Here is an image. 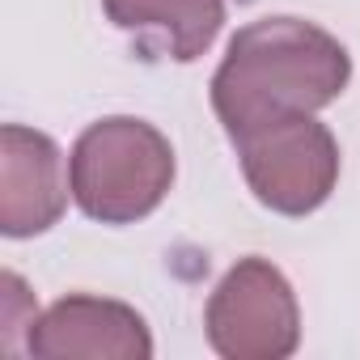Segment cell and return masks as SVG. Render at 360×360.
<instances>
[{"label":"cell","mask_w":360,"mask_h":360,"mask_svg":"<svg viewBox=\"0 0 360 360\" xmlns=\"http://www.w3.org/2000/svg\"><path fill=\"white\" fill-rule=\"evenodd\" d=\"M352 81L347 47L301 18H259L229 39L221 68L212 72V110L229 140L284 119L314 115Z\"/></svg>","instance_id":"obj_1"},{"label":"cell","mask_w":360,"mask_h":360,"mask_svg":"<svg viewBox=\"0 0 360 360\" xmlns=\"http://www.w3.org/2000/svg\"><path fill=\"white\" fill-rule=\"evenodd\" d=\"M68 187L89 221L136 225L153 217L174 187V144L148 119H98L72 144Z\"/></svg>","instance_id":"obj_2"},{"label":"cell","mask_w":360,"mask_h":360,"mask_svg":"<svg viewBox=\"0 0 360 360\" xmlns=\"http://www.w3.org/2000/svg\"><path fill=\"white\" fill-rule=\"evenodd\" d=\"M246 187L280 217L318 212L339 183V140L314 115H284L233 140Z\"/></svg>","instance_id":"obj_3"},{"label":"cell","mask_w":360,"mask_h":360,"mask_svg":"<svg viewBox=\"0 0 360 360\" xmlns=\"http://www.w3.org/2000/svg\"><path fill=\"white\" fill-rule=\"evenodd\" d=\"M204 330L225 360H288L301 347V309L271 259H238L208 297Z\"/></svg>","instance_id":"obj_4"},{"label":"cell","mask_w":360,"mask_h":360,"mask_svg":"<svg viewBox=\"0 0 360 360\" xmlns=\"http://www.w3.org/2000/svg\"><path fill=\"white\" fill-rule=\"evenodd\" d=\"M26 352L39 360H148L153 335L131 305L68 292L34 318Z\"/></svg>","instance_id":"obj_5"},{"label":"cell","mask_w":360,"mask_h":360,"mask_svg":"<svg viewBox=\"0 0 360 360\" xmlns=\"http://www.w3.org/2000/svg\"><path fill=\"white\" fill-rule=\"evenodd\" d=\"M64 153L47 131L5 123L0 127V233L39 238L60 225L68 208Z\"/></svg>","instance_id":"obj_6"},{"label":"cell","mask_w":360,"mask_h":360,"mask_svg":"<svg viewBox=\"0 0 360 360\" xmlns=\"http://www.w3.org/2000/svg\"><path fill=\"white\" fill-rule=\"evenodd\" d=\"M106 18L148 56L195 64L225 30V0H102Z\"/></svg>","instance_id":"obj_7"}]
</instances>
